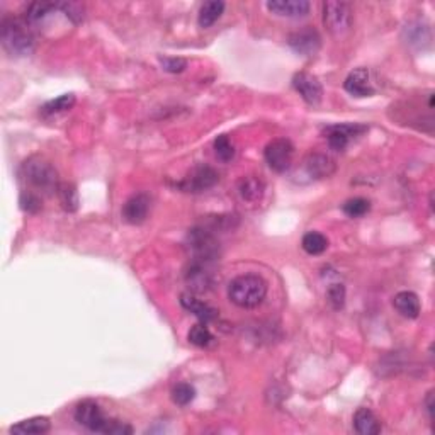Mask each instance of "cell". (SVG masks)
<instances>
[{
    "mask_svg": "<svg viewBox=\"0 0 435 435\" xmlns=\"http://www.w3.org/2000/svg\"><path fill=\"white\" fill-rule=\"evenodd\" d=\"M218 182V173L213 167L207 165H199L185 177L184 182L179 184L180 189L187 192H203L213 187Z\"/></svg>",
    "mask_w": 435,
    "mask_h": 435,
    "instance_id": "9c48e42d",
    "label": "cell"
},
{
    "mask_svg": "<svg viewBox=\"0 0 435 435\" xmlns=\"http://www.w3.org/2000/svg\"><path fill=\"white\" fill-rule=\"evenodd\" d=\"M328 302L332 305V308L340 309L343 308V302H346V287L342 284H332L327 291Z\"/></svg>",
    "mask_w": 435,
    "mask_h": 435,
    "instance_id": "4dcf8cb0",
    "label": "cell"
},
{
    "mask_svg": "<svg viewBox=\"0 0 435 435\" xmlns=\"http://www.w3.org/2000/svg\"><path fill=\"white\" fill-rule=\"evenodd\" d=\"M293 85L309 105H318L323 99V87H321L318 78L313 77V75L300 71L293 77Z\"/></svg>",
    "mask_w": 435,
    "mask_h": 435,
    "instance_id": "30bf717a",
    "label": "cell"
},
{
    "mask_svg": "<svg viewBox=\"0 0 435 435\" xmlns=\"http://www.w3.org/2000/svg\"><path fill=\"white\" fill-rule=\"evenodd\" d=\"M225 12V2H219V0H213V2H206L199 10L198 22L203 29L211 28L214 22Z\"/></svg>",
    "mask_w": 435,
    "mask_h": 435,
    "instance_id": "7402d4cb",
    "label": "cell"
},
{
    "mask_svg": "<svg viewBox=\"0 0 435 435\" xmlns=\"http://www.w3.org/2000/svg\"><path fill=\"white\" fill-rule=\"evenodd\" d=\"M0 40L6 51L12 56H29L36 48V40L29 22L17 17H3L0 24Z\"/></svg>",
    "mask_w": 435,
    "mask_h": 435,
    "instance_id": "6da1fadb",
    "label": "cell"
},
{
    "mask_svg": "<svg viewBox=\"0 0 435 435\" xmlns=\"http://www.w3.org/2000/svg\"><path fill=\"white\" fill-rule=\"evenodd\" d=\"M21 207L28 213H37L41 210V199L34 192L24 191L21 194Z\"/></svg>",
    "mask_w": 435,
    "mask_h": 435,
    "instance_id": "836d02e7",
    "label": "cell"
},
{
    "mask_svg": "<svg viewBox=\"0 0 435 435\" xmlns=\"http://www.w3.org/2000/svg\"><path fill=\"white\" fill-rule=\"evenodd\" d=\"M58 9V6L53 2H33L31 6L26 9V21L29 24H36V22L43 21L48 14H51L53 10Z\"/></svg>",
    "mask_w": 435,
    "mask_h": 435,
    "instance_id": "d4e9b609",
    "label": "cell"
},
{
    "mask_svg": "<svg viewBox=\"0 0 435 435\" xmlns=\"http://www.w3.org/2000/svg\"><path fill=\"white\" fill-rule=\"evenodd\" d=\"M267 296V282L260 275L245 274L234 278L228 286V298L238 308H255Z\"/></svg>",
    "mask_w": 435,
    "mask_h": 435,
    "instance_id": "7a4b0ae2",
    "label": "cell"
},
{
    "mask_svg": "<svg viewBox=\"0 0 435 435\" xmlns=\"http://www.w3.org/2000/svg\"><path fill=\"white\" fill-rule=\"evenodd\" d=\"M189 342L196 347H207L211 342H213V334L210 332V328L204 325H194V327L189 330L187 334Z\"/></svg>",
    "mask_w": 435,
    "mask_h": 435,
    "instance_id": "4316f807",
    "label": "cell"
},
{
    "mask_svg": "<svg viewBox=\"0 0 435 435\" xmlns=\"http://www.w3.org/2000/svg\"><path fill=\"white\" fill-rule=\"evenodd\" d=\"M51 422L48 417H33L10 427V434L16 435H41L50 432Z\"/></svg>",
    "mask_w": 435,
    "mask_h": 435,
    "instance_id": "ffe728a7",
    "label": "cell"
},
{
    "mask_svg": "<svg viewBox=\"0 0 435 435\" xmlns=\"http://www.w3.org/2000/svg\"><path fill=\"white\" fill-rule=\"evenodd\" d=\"M287 43H289V46L293 48L294 51L300 53V55L313 56V55H316L320 50L321 37L315 29L305 28V29H301V31L291 34Z\"/></svg>",
    "mask_w": 435,
    "mask_h": 435,
    "instance_id": "8fae6325",
    "label": "cell"
},
{
    "mask_svg": "<svg viewBox=\"0 0 435 435\" xmlns=\"http://www.w3.org/2000/svg\"><path fill=\"white\" fill-rule=\"evenodd\" d=\"M104 434L105 435H130V434H133V429H131L130 425H126V423L109 418V423H108V427H105Z\"/></svg>",
    "mask_w": 435,
    "mask_h": 435,
    "instance_id": "e575fe53",
    "label": "cell"
},
{
    "mask_svg": "<svg viewBox=\"0 0 435 435\" xmlns=\"http://www.w3.org/2000/svg\"><path fill=\"white\" fill-rule=\"evenodd\" d=\"M323 24L332 36H343L352 26V9L347 2H325Z\"/></svg>",
    "mask_w": 435,
    "mask_h": 435,
    "instance_id": "5b68a950",
    "label": "cell"
},
{
    "mask_svg": "<svg viewBox=\"0 0 435 435\" xmlns=\"http://www.w3.org/2000/svg\"><path fill=\"white\" fill-rule=\"evenodd\" d=\"M342 210H343V213L347 214V216L361 218V216H364V214L369 213L370 203L364 198H354V199H349V201L343 203Z\"/></svg>",
    "mask_w": 435,
    "mask_h": 435,
    "instance_id": "f1b7e54d",
    "label": "cell"
},
{
    "mask_svg": "<svg viewBox=\"0 0 435 435\" xmlns=\"http://www.w3.org/2000/svg\"><path fill=\"white\" fill-rule=\"evenodd\" d=\"M393 306H395V309L400 315L410 320L418 318L420 309H422L418 296L415 293H411V291H402V293L396 294L393 298Z\"/></svg>",
    "mask_w": 435,
    "mask_h": 435,
    "instance_id": "e0dca14e",
    "label": "cell"
},
{
    "mask_svg": "<svg viewBox=\"0 0 435 435\" xmlns=\"http://www.w3.org/2000/svg\"><path fill=\"white\" fill-rule=\"evenodd\" d=\"M302 250L309 255H320L328 248V240L325 234H321L318 232H309L302 237Z\"/></svg>",
    "mask_w": 435,
    "mask_h": 435,
    "instance_id": "603a6c76",
    "label": "cell"
},
{
    "mask_svg": "<svg viewBox=\"0 0 435 435\" xmlns=\"http://www.w3.org/2000/svg\"><path fill=\"white\" fill-rule=\"evenodd\" d=\"M425 404H427V411H429L430 420H434V391H429V395H427V400H425Z\"/></svg>",
    "mask_w": 435,
    "mask_h": 435,
    "instance_id": "d590c367",
    "label": "cell"
},
{
    "mask_svg": "<svg viewBox=\"0 0 435 435\" xmlns=\"http://www.w3.org/2000/svg\"><path fill=\"white\" fill-rule=\"evenodd\" d=\"M187 248L192 255V262L211 264L219 255V245L216 238L204 228H192L189 232Z\"/></svg>",
    "mask_w": 435,
    "mask_h": 435,
    "instance_id": "277c9868",
    "label": "cell"
},
{
    "mask_svg": "<svg viewBox=\"0 0 435 435\" xmlns=\"http://www.w3.org/2000/svg\"><path fill=\"white\" fill-rule=\"evenodd\" d=\"M58 9L63 10L67 17H70L74 22H80L84 19V7L80 3L74 2H60Z\"/></svg>",
    "mask_w": 435,
    "mask_h": 435,
    "instance_id": "1f68e13d",
    "label": "cell"
},
{
    "mask_svg": "<svg viewBox=\"0 0 435 435\" xmlns=\"http://www.w3.org/2000/svg\"><path fill=\"white\" fill-rule=\"evenodd\" d=\"M75 104V96L74 94H63V96L56 97V99H53L50 102H46V104L41 108V112L43 114H58V112H65V111H70L71 108H74Z\"/></svg>",
    "mask_w": 435,
    "mask_h": 435,
    "instance_id": "484cf974",
    "label": "cell"
},
{
    "mask_svg": "<svg viewBox=\"0 0 435 435\" xmlns=\"http://www.w3.org/2000/svg\"><path fill=\"white\" fill-rule=\"evenodd\" d=\"M306 172L315 179H327V177L334 176L336 165L334 158H330L325 153H312L305 160Z\"/></svg>",
    "mask_w": 435,
    "mask_h": 435,
    "instance_id": "2e32d148",
    "label": "cell"
},
{
    "mask_svg": "<svg viewBox=\"0 0 435 435\" xmlns=\"http://www.w3.org/2000/svg\"><path fill=\"white\" fill-rule=\"evenodd\" d=\"M354 429L361 435H377L381 432V422L369 408H359L354 415Z\"/></svg>",
    "mask_w": 435,
    "mask_h": 435,
    "instance_id": "d6986e66",
    "label": "cell"
},
{
    "mask_svg": "<svg viewBox=\"0 0 435 435\" xmlns=\"http://www.w3.org/2000/svg\"><path fill=\"white\" fill-rule=\"evenodd\" d=\"M214 153L221 162H230L234 157V146L232 143V139L226 135L218 136L214 139Z\"/></svg>",
    "mask_w": 435,
    "mask_h": 435,
    "instance_id": "f546056e",
    "label": "cell"
},
{
    "mask_svg": "<svg viewBox=\"0 0 435 435\" xmlns=\"http://www.w3.org/2000/svg\"><path fill=\"white\" fill-rule=\"evenodd\" d=\"M22 177L26 182H29L33 187L40 189L44 192L58 191V172L55 167L41 157H31L22 164Z\"/></svg>",
    "mask_w": 435,
    "mask_h": 435,
    "instance_id": "3957f363",
    "label": "cell"
},
{
    "mask_svg": "<svg viewBox=\"0 0 435 435\" xmlns=\"http://www.w3.org/2000/svg\"><path fill=\"white\" fill-rule=\"evenodd\" d=\"M343 87L354 97H370L374 94L368 68H355L354 71H350L343 82Z\"/></svg>",
    "mask_w": 435,
    "mask_h": 435,
    "instance_id": "4fadbf2b",
    "label": "cell"
},
{
    "mask_svg": "<svg viewBox=\"0 0 435 435\" xmlns=\"http://www.w3.org/2000/svg\"><path fill=\"white\" fill-rule=\"evenodd\" d=\"M180 305L184 306V309H187L189 313H192L194 316H198L203 323H210L218 316V312L214 308H211L207 302L198 300L192 294H182L180 296Z\"/></svg>",
    "mask_w": 435,
    "mask_h": 435,
    "instance_id": "ac0fdd59",
    "label": "cell"
},
{
    "mask_svg": "<svg viewBox=\"0 0 435 435\" xmlns=\"http://www.w3.org/2000/svg\"><path fill=\"white\" fill-rule=\"evenodd\" d=\"M366 131H368V126H364V124H335V126H328L325 133H327L330 148L342 151L347 148L352 139L366 133Z\"/></svg>",
    "mask_w": 435,
    "mask_h": 435,
    "instance_id": "ba28073f",
    "label": "cell"
},
{
    "mask_svg": "<svg viewBox=\"0 0 435 435\" xmlns=\"http://www.w3.org/2000/svg\"><path fill=\"white\" fill-rule=\"evenodd\" d=\"M264 182L257 177H244L238 182V194L244 201L247 203H257L262 199L264 196Z\"/></svg>",
    "mask_w": 435,
    "mask_h": 435,
    "instance_id": "44dd1931",
    "label": "cell"
},
{
    "mask_svg": "<svg viewBox=\"0 0 435 435\" xmlns=\"http://www.w3.org/2000/svg\"><path fill=\"white\" fill-rule=\"evenodd\" d=\"M160 65L169 74H180L187 68V62L184 58H177V56H164L160 58Z\"/></svg>",
    "mask_w": 435,
    "mask_h": 435,
    "instance_id": "d6a6232c",
    "label": "cell"
},
{
    "mask_svg": "<svg viewBox=\"0 0 435 435\" xmlns=\"http://www.w3.org/2000/svg\"><path fill=\"white\" fill-rule=\"evenodd\" d=\"M151 201L146 194H135L124 203L123 219L130 225H142L148 218Z\"/></svg>",
    "mask_w": 435,
    "mask_h": 435,
    "instance_id": "7c38bea8",
    "label": "cell"
},
{
    "mask_svg": "<svg viewBox=\"0 0 435 435\" xmlns=\"http://www.w3.org/2000/svg\"><path fill=\"white\" fill-rule=\"evenodd\" d=\"M267 9L281 17H302L309 12L308 0H272L267 2Z\"/></svg>",
    "mask_w": 435,
    "mask_h": 435,
    "instance_id": "9a60e30c",
    "label": "cell"
},
{
    "mask_svg": "<svg viewBox=\"0 0 435 435\" xmlns=\"http://www.w3.org/2000/svg\"><path fill=\"white\" fill-rule=\"evenodd\" d=\"M196 398L194 386L189 383H179L172 388V402L179 407H185Z\"/></svg>",
    "mask_w": 435,
    "mask_h": 435,
    "instance_id": "83f0119b",
    "label": "cell"
},
{
    "mask_svg": "<svg viewBox=\"0 0 435 435\" xmlns=\"http://www.w3.org/2000/svg\"><path fill=\"white\" fill-rule=\"evenodd\" d=\"M185 281L196 293H204V291L211 289V286H213V274L210 271V264L192 262L191 267L185 272Z\"/></svg>",
    "mask_w": 435,
    "mask_h": 435,
    "instance_id": "5bb4252c",
    "label": "cell"
},
{
    "mask_svg": "<svg viewBox=\"0 0 435 435\" xmlns=\"http://www.w3.org/2000/svg\"><path fill=\"white\" fill-rule=\"evenodd\" d=\"M75 420L82 427H85L87 430L97 434H104L105 427L109 423V418L104 417L99 404L92 402V400H85V402L77 404V408H75Z\"/></svg>",
    "mask_w": 435,
    "mask_h": 435,
    "instance_id": "52a82bcc",
    "label": "cell"
},
{
    "mask_svg": "<svg viewBox=\"0 0 435 435\" xmlns=\"http://www.w3.org/2000/svg\"><path fill=\"white\" fill-rule=\"evenodd\" d=\"M264 157H266L267 165L274 172H286L293 165V157H294V146L289 139L286 138H275L266 146L264 151Z\"/></svg>",
    "mask_w": 435,
    "mask_h": 435,
    "instance_id": "8992f818",
    "label": "cell"
},
{
    "mask_svg": "<svg viewBox=\"0 0 435 435\" xmlns=\"http://www.w3.org/2000/svg\"><path fill=\"white\" fill-rule=\"evenodd\" d=\"M56 194H58L62 207L68 211V213H75V211L78 210V192L77 189H75V185L68 182L60 184Z\"/></svg>",
    "mask_w": 435,
    "mask_h": 435,
    "instance_id": "cb8c5ba5",
    "label": "cell"
}]
</instances>
